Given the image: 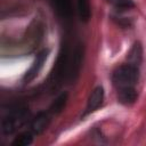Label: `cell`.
I'll use <instances>...</instances> for the list:
<instances>
[{
  "instance_id": "cell-1",
  "label": "cell",
  "mask_w": 146,
  "mask_h": 146,
  "mask_svg": "<svg viewBox=\"0 0 146 146\" xmlns=\"http://www.w3.org/2000/svg\"><path fill=\"white\" fill-rule=\"evenodd\" d=\"M138 79H139L138 66L132 64H124L119 66L113 72L112 75V80L116 90L135 87Z\"/></svg>"
},
{
  "instance_id": "cell-2",
  "label": "cell",
  "mask_w": 146,
  "mask_h": 146,
  "mask_svg": "<svg viewBox=\"0 0 146 146\" xmlns=\"http://www.w3.org/2000/svg\"><path fill=\"white\" fill-rule=\"evenodd\" d=\"M29 113L25 108L14 110L2 120V131L6 135L15 132L19 127H22Z\"/></svg>"
},
{
  "instance_id": "cell-3",
  "label": "cell",
  "mask_w": 146,
  "mask_h": 146,
  "mask_svg": "<svg viewBox=\"0 0 146 146\" xmlns=\"http://www.w3.org/2000/svg\"><path fill=\"white\" fill-rule=\"evenodd\" d=\"M72 59L68 63V68H67V76L70 80H75L79 75L80 68H81V63H82V48L80 44L76 46L72 54Z\"/></svg>"
},
{
  "instance_id": "cell-4",
  "label": "cell",
  "mask_w": 146,
  "mask_h": 146,
  "mask_svg": "<svg viewBox=\"0 0 146 146\" xmlns=\"http://www.w3.org/2000/svg\"><path fill=\"white\" fill-rule=\"evenodd\" d=\"M103 100H104V89H103V87L98 86L91 91V94H90V96L87 100L84 115L95 112L103 104Z\"/></svg>"
},
{
  "instance_id": "cell-5",
  "label": "cell",
  "mask_w": 146,
  "mask_h": 146,
  "mask_svg": "<svg viewBox=\"0 0 146 146\" xmlns=\"http://www.w3.org/2000/svg\"><path fill=\"white\" fill-rule=\"evenodd\" d=\"M49 123H50L49 114L46 112H40L34 116V119H32L30 129L34 135H39L48 128Z\"/></svg>"
},
{
  "instance_id": "cell-6",
  "label": "cell",
  "mask_w": 146,
  "mask_h": 146,
  "mask_svg": "<svg viewBox=\"0 0 146 146\" xmlns=\"http://www.w3.org/2000/svg\"><path fill=\"white\" fill-rule=\"evenodd\" d=\"M55 11L63 18H70L73 14L71 0H49Z\"/></svg>"
},
{
  "instance_id": "cell-7",
  "label": "cell",
  "mask_w": 146,
  "mask_h": 146,
  "mask_svg": "<svg viewBox=\"0 0 146 146\" xmlns=\"http://www.w3.org/2000/svg\"><path fill=\"white\" fill-rule=\"evenodd\" d=\"M46 59H47V51L43 50V51L39 52L38 56H36V58H35V60L33 62L32 66H31L30 70L26 72L24 79H25L26 81H31V80H33V79L39 74V72H40V70L42 68L43 63L46 62Z\"/></svg>"
},
{
  "instance_id": "cell-8",
  "label": "cell",
  "mask_w": 146,
  "mask_h": 146,
  "mask_svg": "<svg viewBox=\"0 0 146 146\" xmlns=\"http://www.w3.org/2000/svg\"><path fill=\"white\" fill-rule=\"evenodd\" d=\"M137 91L136 88H125V89H120L117 90V99L120 103L124 104V105H129L132 104L136 99H137Z\"/></svg>"
},
{
  "instance_id": "cell-9",
  "label": "cell",
  "mask_w": 146,
  "mask_h": 146,
  "mask_svg": "<svg viewBox=\"0 0 146 146\" xmlns=\"http://www.w3.org/2000/svg\"><path fill=\"white\" fill-rule=\"evenodd\" d=\"M78 13L80 16V19L82 22H88L91 16V7H90V0H78Z\"/></svg>"
},
{
  "instance_id": "cell-10",
  "label": "cell",
  "mask_w": 146,
  "mask_h": 146,
  "mask_svg": "<svg viewBox=\"0 0 146 146\" xmlns=\"http://www.w3.org/2000/svg\"><path fill=\"white\" fill-rule=\"evenodd\" d=\"M141 57H143V50H141V46L140 43H135L133 47L131 48L129 55H128V58H129V64H132V65H136L138 66L141 62Z\"/></svg>"
},
{
  "instance_id": "cell-11",
  "label": "cell",
  "mask_w": 146,
  "mask_h": 146,
  "mask_svg": "<svg viewBox=\"0 0 146 146\" xmlns=\"http://www.w3.org/2000/svg\"><path fill=\"white\" fill-rule=\"evenodd\" d=\"M32 131H26V132H22L19 133L17 137H15V139L13 140L11 145L13 146H29L32 144L33 141V136H32Z\"/></svg>"
},
{
  "instance_id": "cell-12",
  "label": "cell",
  "mask_w": 146,
  "mask_h": 146,
  "mask_svg": "<svg viewBox=\"0 0 146 146\" xmlns=\"http://www.w3.org/2000/svg\"><path fill=\"white\" fill-rule=\"evenodd\" d=\"M65 103H66V95H60L54 103L52 105L50 106V113L52 114H58L62 112V110L64 108L65 106Z\"/></svg>"
},
{
  "instance_id": "cell-13",
  "label": "cell",
  "mask_w": 146,
  "mask_h": 146,
  "mask_svg": "<svg viewBox=\"0 0 146 146\" xmlns=\"http://www.w3.org/2000/svg\"><path fill=\"white\" fill-rule=\"evenodd\" d=\"M112 2L117 9H129L133 7V3L131 0H112Z\"/></svg>"
}]
</instances>
